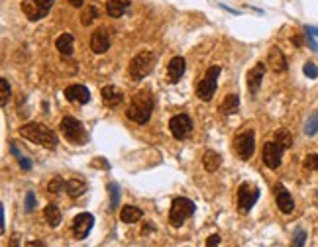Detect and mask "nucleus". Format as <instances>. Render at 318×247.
<instances>
[{"instance_id": "obj_9", "label": "nucleus", "mask_w": 318, "mask_h": 247, "mask_svg": "<svg viewBox=\"0 0 318 247\" xmlns=\"http://www.w3.org/2000/svg\"><path fill=\"white\" fill-rule=\"evenodd\" d=\"M259 198V189L252 183H243L238 189V208L242 214H248Z\"/></svg>"}, {"instance_id": "obj_22", "label": "nucleus", "mask_w": 318, "mask_h": 247, "mask_svg": "<svg viewBox=\"0 0 318 247\" xmlns=\"http://www.w3.org/2000/svg\"><path fill=\"white\" fill-rule=\"evenodd\" d=\"M65 190H67V194L71 198H79L83 192H87V183L83 179H79V177H73V179H69L65 183Z\"/></svg>"}, {"instance_id": "obj_41", "label": "nucleus", "mask_w": 318, "mask_h": 247, "mask_svg": "<svg viewBox=\"0 0 318 247\" xmlns=\"http://www.w3.org/2000/svg\"><path fill=\"white\" fill-rule=\"evenodd\" d=\"M0 230L4 232V208H0Z\"/></svg>"}, {"instance_id": "obj_14", "label": "nucleus", "mask_w": 318, "mask_h": 247, "mask_svg": "<svg viewBox=\"0 0 318 247\" xmlns=\"http://www.w3.org/2000/svg\"><path fill=\"white\" fill-rule=\"evenodd\" d=\"M273 194H275V202H277V208L283 212V214H291L295 210V202H293V196L289 194V190L279 183L275 185L273 189Z\"/></svg>"}, {"instance_id": "obj_40", "label": "nucleus", "mask_w": 318, "mask_h": 247, "mask_svg": "<svg viewBox=\"0 0 318 247\" xmlns=\"http://www.w3.org/2000/svg\"><path fill=\"white\" fill-rule=\"evenodd\" d=\"M69 4L75 6V8H83L85 6V0H69Z\"/></svg>"}, {"instance_id": "obj_1", "label": "nucleus", "mask_w": 318, "mask_h": 247, "mask_svg": "<svg viewBox=\"0 0 318 247\" xmlns=\"http://www.w3.org/2000/svg\"><path fill=\"white\" fill-rule=\"evenodd\" d=\"M153 112V94L152 90L148 88H142L137 90L136 94L132 96V102L126 110V116L128 120L136 122V124H148Z\"/></svg>"}, {"instance_id": "obj_33", "label": "nucleus", "mask_w": 318, "mask_h": 247, "mask_svg": "<svg viewBox=\"0 0 318 247\" xmlns=\"http://www.w3.org/2000/svg\"><path fill=\"white\" fill-rule=\"evenodd\" d=\"M0 85H2V94H0V104H2V108L8 104V98H10V83L6 81V79H2L0 81Z\"/></svg>"}, {"instance_id": "obj_3", "label": "nucleus", "mask_w": 318, "mask_h": 247, "mask_svg": "<svg viewBox=\"0 0 318 247\" xmlns=\"http://www.w3.org/2000/svg\"><path fill=\"white\" fill-rule=\"evenodd\" d=\"M153 65H155V53L144 49L137 55H134L132 61H130V67H128L130 69V77L136 79V81H142V79H146L148 75L152 73Z\"/></svg>"}, {"instance_id": "obj_5", "label": "nucleus", "mask_w": 318, "mask_h": 247, "mask_svg": "<svg viewBox=\"0 0 318 247\" xmlns=\"http://www.w3.org/2000/svg\"><path fill=\"white\" fill-rule=\"evenodd\" d=\"M59 130L63 133V137L69 142V144H85L87 139H89V135H87V131L83 128V124L73 116H65L61 120L59 124Z\"/></svg>"}, {"instance_id": "obj_42", "label": "nucleus", "mask_w": 318, "mask_h": 247, "mask_svg": "<svg viewBox=\"0 0 318 247\" xmlns=\"http://www.w3.org/2000/svg\"><path fill=\"white\" fill-rule=\"evenodd\" d=\"M306 31H308V33H312V36H316V38H318V28H312V26H306Z\"/></svg>"}, {"instance_id": "obj_29", "label": "nucleus", "mask_w": 318, "mask_h": 247, "mask_svg": "<svg viewBox=\"0 0 318 247\" xmlns=\"http://www.w3.org/2000/svg\"><path fill=\"white\" fill-rule=\"evenodd\" d=\"M10 153H12L14 157H18V161H20V167H22V169L30 171V169H31L30 159H28V157H24V155H22V153L18 151V147H16V144H10Z\"/></svg>"}, {"instance_id": "obj_4", "label": "nucleus", "mask_w": 318, "mask_h": 247, "mask_svg": "<svg viewBox=\"0 0 318 247\" xmlns=\"http://www.w3.org/2000/svg\"><path fill=\"white\" fill-rule=\"evenodd\" d=\"M195 214V202L185 198V196H177L173 198L171 202V210H169V224L173 228H179L183 226L185 220H189L191 216Z\"/></svg>"}, {"instance_id": "obj_25", "label": "nucleus", "mask_w": 318, "mask_h": 247, "mask_svg": "<svg viewBox=\"0 0 318 247\" xmlns=\"http://www.w3.org/2000/svg\"><path fill=\"white\" fill-rule=\"evenodd\" d=\"M238 108H240V98L236 94H228V96H224V100H222L218 110H220V114L230 116V114H236Z\"/></svg>"}, {"instance_id": "obj_8", "label": "nucleus", "mask_w": 318, "mask_h": 247, "mask_svg": "<svg viewBox=\"0 0 318 247\" xmlns=\"http://www.w3.org/2000/svg\"><path fill=\"white\" fill-rule=\"evenodd\" d=\"M256 149V135L252 130H242L234 137V151L242 161H248Z\"/></svg>"}, {"instance_id": "obj_27", "label": "nucleus", "mask_w": 318, "mask_h": 247, "mask_svg": "<svg viewBox=\"0 0 318 247\" xmlns=\"http://www.w3.org/2000/svg\"><path fill=\"white\" fill-rule=\"evenodd\" d=\"M275 142H277L279 146H283L285 149H289V147H293V135L289 133V130L281 128V130L275 131Z\"/></svg>"}, {"instance_id": "obj_2", "label": "nucleus", "mask_w": 318, "mask_h": 247, "mask_svg": "<svg viewBox=\"0 0 318 247\" xmlns=\"http://www.w3.org/2000/svg\"><path fill=\"white\" fill-rule=\"evenodd\" d=\"M20 135L24 139H28L31 144H38V146H44L47 149H55L59 146L57 142V133L53 130H49L44 124H38V122H30V124H24L20 128Z\"/></svg>"}, {"instance_id": "obj_12", "label": "nucleus", "mask_w": 318, "mask_h": 247, "mask_svg": "<svg viewBox=\"0 0 318 247\" xmlns=\"http://www.w3.org/2000/svg\"><path fill=\"white\" fill-rule=\"evenodd\" d=\"M283 153H285V147L279 146L275 139L273 142H267L263 146V163L267 169H277L283 161Z\"/></svg>"}, {"instance_id": "obj_30", "label": "nucleus", "mask_w": 318, "mask_h": 247, "mask_svg": "<svg viewBox=\"0 0 318 247\" xmlns=\"http://www.w3.org/2000/svg\"><path fill=\"white\" fill-rule=\"evenodd\" d=\"M316 131H318V112L312 114V116L306 120V124H304V133L306 135H314Z\"/></svg>"}, {"instance_id": "obj_23", "label": "nucleus", "mask_w": 318, "mask_h": 247, "mask_svg": "<svg viewBox=\"0 0 318 247\" xmlns=\"http://www.w3.org/2000/svg\"><path fill=\"white\" fill-rule=\"evenodd\" d=\"M144 218V212H142V208H136V206H124L120 212V220L124 224H136L139 220Z\"/></svg>"}, {"instance_id": "obj_17", "label": "nucleus", "mask_w": 318, "mask_h": 247, "mask_svg": "<svg viewBox=\"0 0 318 247\" xmlns=\"http://www.w3.org/2000/svg\"><path fill=\"white\" fill-rule=\"evenodd\" d=\"M267 65L271 67L275 73H285L287 71V59L279 47H271L267 53Z\"/></svg>"}, {"instance_id": "obj_35", "label": "nucleus", "mask_w": 318, "mask_h": 247, "mask_svg": "<svg viewBox=\"0 0 318 247\" xmlns=\"http://www.w3.org/2000/svg\"><path fill=\"white\" fill-rule=\"evenodd\" d=\"M304 243H306V232H304L303 228H299V230L295 232V235H293V245L303 247Z\"/></svg>"}, {"instance_id": "obj_38", "label": "nucleus", "mask_w": 318, "mask_h": 247, "mask_svg": "<svg viewBox=\"0 0 318 247\" xmlns=\"http://www.w3.org/2000/svg\"><path fill=\"white\" fill-rule=\"evenodd\" d=\"M306 33H308V31H306ZM306 42H308V45L312 47V51H316V53H318V44H316V42H314V38H312V33H308V36H306Z\"/></svg>"}, {"instance_id": "obj_26", "label": "nucleus", "mask_w": 318, "mask_h": 247, "mask_svg": "<svg viewBox=\"0 0 318 247\" xmlns=\"http://www.w3.org/2000/svg\"><path fill=\"white\" fill-rule=\"evenodd\" d=\"M44 216H46L47 224L51 228H57L61 222V210L57 208V204H47L46 210H44Z\"/></svg>"}, {"instance_id": "obj_37", "label": "nucleus", "mask_w": 318, "mask_h": 247, "mask_svg": "<svg viewBox=\"0 0 318 247\" xmlns=\"http://www.w3.org/2000/svg\"><path fill=\"white\" fill-rule=\"evenodd\" d=\"M36 210V194L28 192L26 194V212H33Z\"/></svg>"}, {"instance_id": "obj_18", "label": "nucleus", "mask_w": 318, "mask_h": 247, "mask_svg": "<svg viewBox=\"0 0 318 247\" xmlns=\"http://www.w3.org/2000/svg\"><path fill=\"white\" fill-rule=\"evenodd\" d=\"M100 96H102V102L108 108H114V106L122 104V100H124V92L118 87H114V85H108V87L102 88Z\"/></svg>"}, {"instance_id": "obj_19", "label": "nucleus", "mask_w": 318, "mask_h": 247, "mask_svg": "<svg viewBox=\"0 0 318 247\" xmlns=\"http://www.w3.org/2000/svg\"><path fill=\"white\" fill-rule=\"evenodd\" d=\"M187 71V63L183 57H173L167 65V77H169V83H177L183 75Z\"/></svg>"}, {"instance_id": "obj_31", "label": "nucleus", "mask_w": 318, "mask_h": 247, "mask_svg": "<svg viewBox=\"0 0 318 247\" xmlns=\"http://www.w3.org/2000/svg\"><path fill=\"white\" fill-rule=\"evenodd\" d=\"M63 187H65V181H63L61 177H53V179L49 181V185H47V190H49L51 194H59Z\"/></svg>"}, {"instance_id": "obj_10", "label": "nucleus", "mask_w": 318, "mask_h": 247, "mask_svg": "<svg viewBox=\"0 0 318 247\" xmlns=\"http://www.w3.org/2000/svg\"><path fill=\"white\" fill-rule=\"evenodd\" d=\"M169 130H171L175 139H185L193 131V120L189 118V114H177V116L171 118Z\"/></svg>"}, {"instance_id": "obj_6", "label": "nucleus", "mask_w": 318, "mask_h": 247, "mask_svg": "<svg viewBox=\"0 0 318 247\" xmlns=\"http://www.w3.org/2000/svg\"><path fill=\"white\" fill-rule=\"evenodd\" d=\"M218 75H220V67H218V65H212L210 69L204 73V77L197 83V96L202 102L212 100V96H214V92H216Z\"/></svg>"}, {"instance_id": "obj_28", "label": "nucleus", "mask_w": 318, "mask_h": 247, "mask_svg": "<svg viewBox=\"0 0 318 247\" xmlns=\"http://www.w3.org/2000/svg\"><path fill=\"white\" fill-rule=\"evenodd\" d=\"M108 192H110V210H116L120 204V185L118 183H110L108 185Z\"/></svg>"}, {"instance_id": "obj_16", "label": "nucleus", "mask_w": 318, "mask_h": 247, "mask_svg": "<svg viewBox=\"0 0 318 247\" xmlns=\"http://www.w3.org/2000/svg\"><path fill=\"white\" fill-rule=\"evenodd\" d=\"M65 98L69 102H77V104H87L91 100V92L83 85H71L65 88Z\"/></svg>"}, {"instance_id": "obj_7", "label": "nucleus", "mask_w": 318, "mask_h": 247, "mask_svg": "<svg viewBox=\"0 0 318 247\" xmlns=\"http://www.w3.org/2000/svg\"><path fill=\"white\" fill-rule=\"evenodd\" d=\"M55 0H24L22 2V12L30 22H38L42 18H46L51 8H53Z\"/></svg>"}, {"instance_id": "obj_21", "label": "nucleus", "mask_w": 318, "mask_h": 247, "mask_svg": "<svg viewBox=\"0 0 318 247\" xmlns=\"http://www.w3.org/2000/svg\"><path fill=\"white\" fill-rule=\"evenodd\" d=\"M130 8V0H108L106 2V14L110 18H120Z\"/></svg>"}, {"instance_id": "obj_13", "label": "nucleus", "mask_w": 318, "mask_h": 247, "mask_svg": "<svg viewBox=\"0 0 318 247\" xmlns=\"http://www.w3.org/2000/svg\"><path fill=\"white\" fill-rule=\"evenodd\" d=\"M92 224H94V216L92 214H89V212L77 214L75 220H73V235H75V239H85L92 230Z\"/></svg>"}, {"instance_id": "obj_39", "label": "nucleus", "mask_w": 318, "mask_h": 247, "mask_svg": "<svg viewBox=\"0 0 318 247\" xmlns=\"http://www.w3.org/2000/svg\"><path fill=\"white\" fill-rule=\"evenodd\" d=\"M220 243V235H210L208 239H206V245L210 247V245H218Z\"/></svg>"}, {"instance_id": "obj_34", "label": "nucleus", "mask_w": 318, "mask_h": 247, "mask_svg": "<svg viewBox=\"0 0 318 247\" xmlns=\"http://www.w3.org/2000/svg\"><path fill=\"white\" fill-rule=\"evenodd\" d=\"M304 169H308V171H316L318 173V153L306 155V159H304Z\"/></svg>"}, {"instance_id": "obj_15", "label": "nucleus", "mask_w": 318, "mask_h": 247, "mask_svg": "<svg viewBox=\"0 0 318 247\" xmlns=\"http://www.w3.org/2000/svg\"><path fill=\"white\" fill-rule=\"evenodd\" d=\"M263 75H265V63H258L254 69L248 71V77H245V83H248V88L252 94H256L261 87V81H263Z\"/></svg>"}, {"instance_id": "obj_11", "label": "nucleus", "mask_w": 318, "mask_h": 247, "mask_svg": "<svg viewBox=\"0 0 318 247\" xmlns=\"http://www.w3.org/2000/svg\"><path fill=\"white\" fill-rule=\"evenodd\" d=\"M110 45H112V29L106 28V26H100L91 36V49L96 55H100V53H104V51L110 49Z\"/></svg>"}, {"instance_id": "obj_36", "label": "nucleus", "mask_w": 318, "mask_h": 247, "mask_svg": "<svg viewBox=\"0 0 318 247\" xmlns=\"http://www.w3.org/2000/svg\"><path fill=\"white\" fill-rule=\"evenodd\" d=\"M303 71H304V75H306L308 79H316V77H318V67L314 65V63H306Z\"/></svg>"}, {"instance_id": "obj_32", "label": "nucleus", "mask_w": 318, "mask_h": 247, "mask_svg": "<svg viewBox=\"0 0 318 247\" xmlns=\"http://www.w3.org/2000/svg\"><path fill=\"white\" fill-rule=\"evenodd\" d=\"M96 16H98L96 8H94V6H89V10H85L83 16H81V24H83V26H89V24L94 22V18H96Z\"/></svg>"}, {"instance_id": "obj_24", "label": "nucleus", "mask_w": 318, "mask_h": 247, "mask_svg": "<svg viewBox=\"0 0 318 247\" xmlns=\"http://www.w3.org/2000/svg\"><path fill=\"white\" fill-rule=\"evenodd\" d=\"M220 165H222V157H220V153H216V151H206L204 155H202V167L208 171V173H214V171H218L220 169Z\"/></svg>"}, {"instance_id": "obj_20", "label": "nucleus", "mask_w": 318, "mask_h": 247, "mask_svg": "<svg viewBox=\"0 0 318 247\" xmlns=\"http://www.w3.org/2000/svg\"><path fill=\"white\" fill-rule=\"evenodd\" d=\"M57 51L63 57L73 55V51H75V38H73V33H61L57 38Z\"/></svg>"}]
</instances>
